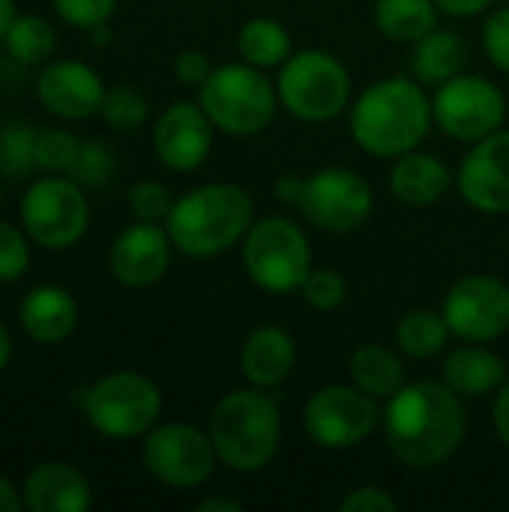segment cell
<instances>
[{"label": "cell", "instance_id": "obj_1", "mask_svg": "<svg viewBox=\"0 0 509 512\" xmlns=\"http://www.w3.org/2000/svg\"><path fill=\"white\" fill-rule=\"evenodd\" d=\"M390 453L411 471L444 465L465 441L468 417L462 396L444 381H411L387 399L381 414Z\"/></svg>", "mask_w": 509, "mask_h": 512}, {"label": "cell", "instance_id": "obj_2", "mask_svg": "<svg viewBox=\"0 0 509 512\" xmlns=\"http://www.w3.org/2000/svg\"><path fill=\"white\" fill-rule=\"evenodd\" d=\"M354 141L378 159H399L423 144L435 117L432 99L417 78L390 75L369 84L351 105Z\"/></svg>", "mask_w": 509, "mask_h": 512}, {"label": "cell", "instance_id": "obj_3", "mask_svg": "<svg viewBox=\"0 0 509 512\" xmlns=\"http://www.w3.org/2000/svg\"><path fill=\"white\" fill-rule=\"evenodd\" d=\"M255 222L252 195L237 183H204L174 198L165 231L192 261H210L240 246Z\"/></svg>", "mask_w": 509, "mask_h": 512}, {"label": "cell", "instance_id": "obj_4", "mask_svg": "<svg viewBox=\"0 0 509 512\" xmlns=\"http://www.w3.org/2000/svg\"><path fill=\"white\" fill-rule=\"evenodd\" d=\"M207 432L222 465L237 474H258L279 453L282 414L267 390H231L213 405Z\"/></svg>", "mask_w": 509, "mask_h": 512}, {"label": "cell", "instance_id": "obj_5", "mask_svg": "<svg viewBox=\"0 0 509 512\" xmlns=\"http://www.w3.org/2000/svg\"><path fill=\"white\" fill-rule=\"evenodd\" d=\"M276 195L327 234H354L375 210L372 186L354 168H321L309 177L285 174L276 183Z\"/></svg>", "mask_w": 509, "mask_h": 512}, {"label": "cell", "instance_id": "obj_6", "mask_svg": "<svg viewBox=\"0 0 509 512\" xmlns=\"http://www.w3.org/2000/svg\"><path fill=\"white\" fill-rule=\"evenodd\" d=\"M198 102L219 132L249 138L273 123L279 93L264 69L243 60L213 66L210 78L198 87Z\"/></svg>", "mask_w": 509, "mask_h": 512}, {"label": "cell", "instance_id": "obj_7", "mask_svg": "<svg viewBox=\"0 0 509 512\" xmlns=\"http://www.w3.org/2000/svg\"><path fill=\"white\" fill-rule=\"evenodd\" d=\"M81 411L93 432L111 441L144 438L162 417L159 387L132 369L108 372L81 396Z\"/></svg>", "mask_w": 509, "mask_h": 512}, {"label": "cell", "instance_id": "obj_8", "mask_svg": "<svg viewBox=\"0 0 509 512\" xmlns=\"http://www.w3.org/2000/svg\"><path fill=\"white\" fill-rule=\"evenodd\" d=\"M279 105L303 123L336 120L351 102V75L345 63L321 48L291 54L276 78Z\"/></svg>", "mask_w": 509, "mask_h": 512}, {"label": "cell", "instance_id": "obj_9", "mask_svg": "<svg viewBox=\"0 0 509 512\" xmlns=\"http://www.w3.org/2000/svg\"><path fill=\"white\" fill-rule=\"evenodd\" d=\"M18 219L33 246L48 252L72 249L90 228L87 189L69 174L39 177L21 195Z\"/></svg>", "mask_w": 509, "mask_h": 512}, {"label": "cell", "instance_id": "obj_10", "mask_svg": "<svg viewBox=\"0 0 509 512\" xmlns=\"http://www.w3.org/2000/svg\"><path fill=\"white\" fill-rule=\"evenodd\" d=\"M243 270L255 288L267 294L300 291L312 270V246L306 231L288 216H264L243 237Z\"/></svg>", "mask_w": 509, "mask_h": 512}, {"label": "cell", "instance_id": "obj_11", "mask_svg": "<svg viewBox=\"0 0 509 512\" xmlns=\"http://www.w3.org/2000/svg\"><path fill=\"white\" fill-rule=\"evenodd\" d=\"M141 462L147 474L168 489H198L204 486L219 462L210 432L192 423H156L141 444Z\"/></svg>", "mask_w": 509, "mask_h": 512}, {"label": "cell", "instance_id": "obj_12", "mask_svg": "<svg viewBox=\"0 0 509 512\" xmlns=\"http://www.w3.org/2000/svg\"><path fill=\"white\" fill-rule=\"evenodd\" d=\"M432 117L444 135L474 144V141L504 129L507 96L495 81L459 72L450 81L435 87Z\"/></svg>", "mask_w": 509, "mask_h": 512}, {"label": "cell", "instance_id": "obj_13", "mask_svg": "<svg viewBox=\"0 0 509 512\" xmlns=\"http://www.w3.org/2000/svg\"><path fill=\"white\" fill-rule=\"evenodd\" d=\"M381 423L378 399L357 384H327L303 408V429L324 450H351Z\"/></svg>", "mask_w": 509, "mask_h": 512}, {"label": "cell", "instance_id": "obj_14", "mask_svg": "<svg viewBox=\"0 0 509 512\" xmlns=\"http://www.w3.org/2000/svg\"><path fill=\"white\" fill-rule=\"evenodd\" d=\"M450 333L462 342H495L509 330V285L492 273L462 276L444 297Z\"/></svg>", "mask_w": 509, "mask_h": 512}, {"label": "cell", "instance_id": "obj_15", "mask_svg": "<svg viewBox=\"0 0 509 512\" xmlns=\"http://www.w3.org/2000/svg\"><path fill=\"white\" fill-rule=\"evenodd\" d=\"M105 93H108V87H105L102 75L90 63L72 60V57L48 60L36 78L39 105L51 117L69 120V123H78V120L99 114Z\"/></svg>", "mask_w": 509, "mask_h": 512}, {"label": "cell", "instance_id": "obj_16", "mask_svg": "<svg viewBox=\"0 0 509 512\" xmlns=\"http://www.w3.org/2000/svg\"><path fill=\"white\" fill-rule=\"evenodd\" d=\"M456 183L468 207L489 216L509 213V129H498L471 144Z\"/></svg>", "mask_w": 509, "mask_h": 512}, {"label": "cell", "instance_id": "obj_17", "mask_svg": "<svg viewBox=\"0 0 509 512\" xmlns=\"http://www.w3.org/2000/svg\"><path fill=\"white\" fill-rule=\"evenodd\" d=\"M213 120L201 102H171L153 126V150L168 171L186 174L207 162L213 150Z\"/></svg>", "mask_w": 509, "mask_h": 512}, {"label": "cell", "instance_id": "obj_18", "mask_svg": "<svg viewBox=\"0 0 509 512\" xmlns=\"http://www.w3.org/2000/svg\"><path fill=\"white\" fill-rule=\"evenodd\" d=\"M171 252H174V243L165 225L135 219L129 228H123L114 237L108 249V270L114 282H120L123 288L141 291V288L156 285L168 273Z\"/></svg>", "mask_w": 509, "mask_h": 512}, {"label": "cell", "instance_id": "obj_19", "mask_svg": "<svg viewBox=\"0 0 509 512\" xmlns=\"http://www.w3.org/2000/svg\"><path fill=\"white\" fill-rule=\"evenodd\" d=\"M21 501L27 512H87L93 486L75 465L48 459L24 477Z\"/></svg>", "mask_w": 509, "mask_h": 512}, {"label": "cell", "instance_id": "obj_20", "mask_svg": "<svg viewBox=\"0 0 509 512\" xmlns=\"http://www.w3.org/2000/svg\"><path fill=\"white\" fill-rule=\"evenodd\" d=\"M78 300L60 285H36L18 303V327L36 345H63L78 327Z\"/></svg>", "mask_w": 509, "mask_h": 512}, {"label": "cell", "instance_id": "obj_21", "mask_svg": "<svg viewBox=\"0 0 509 512\" xmlns=\"http://www.w3.org/2000/svg\"><path fill=\"white\" fill-rule=\"evenodd\" d=\"M294 363H297L294 336L276 324L255 327L240 348V372L249 381V387L258 390H273L285 384L294 372Z\"/></svg>", "mask_w": 509, "mask_h": 512}, {"label": "cell", "instance_id": "obj_22", "mask_svg": "<svg viewBox=\"0 0 509 512\" xmlns=\"http://www.w3.org/2000/svg\"><path fill=\"white\" fill-rule=\"evenodd\" d=\"M453 186V171L432 153L411 150L396 159L390 171V192L399 204L426 210L435 207Z\"/></svg>", "mask_w": 509, "mask_h": 512}, {"label": "cell", "instance_id": "obj_23", "mask_svg": "<svg viewBox=\"0 0 509 512\" xmlns=\"http://www.w3.org/2000/svg\"><path fill=\"white\" fill-rule=\"evenodd\" d=\"M507 381V363L486 348V342H465L444 360V384L462 399H480L501 390Z\"/></svg>", "mask_w": 509, "mask_h": 512}, {"label": "cell", "instance_id": "obj_24", "mask_svg": "<svg viewBox=\"0 0 509 512\" xmlns=\"http://www.w3.org/2000/svg\"><path fill=\"white\" fill-rule=\"evenodd\" d=\"M465 60H468L465 39L456 30L435 27L423 39L414 42V51H411V75L423 87H438V84L450 81L453 75H459L462 66H465Z\"/></svg>", "mask_w": 509, "mask_h": 512}, {"label": "cell", "instance_id": "obj_25", "mask_svg": "<svg viewBox=\"0 0 509 512\" xmlns=\"http://www.w3.org/2000/svg\"><path fill=\"white\" fill-rule=\"evenodd\" d=\"M348 372H351V381L378 402H387L390 396H396L408 384L405 363L399 360V354L390 351L387 345H378V342L360 345L351 354Z\"/></svg>", "mask_w": 509, "mask_h": 512}, {"label": "cell", "instance_id": "obj_26", "mask_svg": "<svg viewBox=\"0 0 509 512\" xmlns=\"http://www.w3.org/2000/svg\"><path fill=\"white\" fill-rule=\"evenodd\" d=\"M435 0H375V24L393 42L414 45L429 30L438 27Z\"/></svg>", "mask_w": 509, "mask_h": 512}, {"label": "cell", "instance_id": "obj_27", "mask_svg": "<svg viewBox=\"0 0 509 512\" xmlns=\"http://www.w3.org/2000/svg\"><path fill=\"white\" fill-rule=\"evenodd\" d=\"M3 48L6 54L21 63V66H45L48 60H54L57 51V33L51 27L48 18L42 15H30V12H18L15 21L9 24L6 36H3Z\"/></svg>", "mask_w": 509, "mask_h": 512}, {"label": "cell", "instance_id": "obj_28", "mask_svg": "<svg viewBox=\"0 0 509 512\" xmlns=\"http://www.w3.org/2000/svg\"><path fill=\"white\" fill-rule=\"evenodd\" d=\"M450 339H453V333H450L444 312L414 309V312L402 315V321L396 324V345L411 360H432V357L444 354Z\"/></svg>", "mask_w": 509, "mask_h": 512}, {"label": "cell", "instance_id": "obj_29", "mask_svg": "<svg viewBox=\"0 0 509 512\" xmlns=\"http://www.w3.org/2000/svg\"><path fill=\"white\" fill-rule=\"evenodd\" d=\"M237 51L258 69H276L291 57V33L276 18H252L237 33Z\"/></svg>", "mask_w": 509, "mask_h": 512}, {"label": "cell", "instance_id": "obj_30", "mask_svg": "<svg viewBox=\"0 0 509 512\" xmlns=\"http://www.w3.org/2000/svg\"><path fill=\"white\" fill-rule=\"evenodd\" d=\"M36 138L39 129L24 120L0 126V174L24 180L36 171Z\"/></svg>", "mask_w": 509, "mask_h": 512}, {"label": "cell", "instance_id": "obj_31", "mask_svg": "<svg viewBox=\"0 0 509 512\" xmlns=\"http://www.w3.org/2000/svg\"><path fill=\"white\" fill-rule=\"evenodd\" d=\"M99 117L117 132H135L147 123L150 105L135 87H108Z\"/></svg>", "mask_w": 509, "mask_h": 512}, {"label": "cell", "instance_id": "obj_32", "mask_svg": "<svg viewBox=\"0 0 509 512\" xmlns=\"http://www.w3.org/2000/svg\"><path fill=\"white\" fill-rule=\"evenodd\" d=\"M81 138L69 129H42L36 138V168L45 174H72Z\"/></svg>", "mask_w": 509, "mask_h": 512}, {"label": "cell", "instance_id": "obj_33", "mask_svg": "<svg viewBox=\"0 0 509 512\" xmlns=\"http://www.w3.org/2000/svg\"><path fill=\"white\" fill-rule=\"evenodd\" d=\"M114 171H117V156L111 153V147L96 138H84L69 177H75L84 189H99L114 177Z\"/></svg>", "mask_w": 509, "mask_h": 512}, {"label": "cell", "instance_id": "obj_34", "mask_svg": "<svg viewBox=\"0 0 509 512\" xmlns=\"http://www.w3.org/2000/svg\"><path fill=\"white\" fill-rule=\"evenodd\" d=\"M300 294H303V303L315 312H333L345 303L348 297V282L330 270V267H312L306 282L300 285Z\"/></svg>", "mask_w": 509, "mask_h": 512}, {"label": "cell", "instance_id": "obj_35", "mask_svg": "<svg viewBox=\"0 0 509 512\" xmlns=\"http://www.w3.org/2000/svg\"><path fill=\"white\" fill-rule=\"evenodd\" d=\"M30 237L24 228L0 219V285L18 282L30 270Z\"/></svg>", "mask_w": 509, "mask_h": 512}, {"label": "cell", "instance_id": "obj_36", "mask_svg": "<svg viewBox=\"0 0 509 512\" xmlns=\"http://www.w3.org/2000/svg\"><path fill=\"white\" fill-rule=\"evenodd\" d=\"M126 201H129V213L138 222H156V225H165V219L174 207L168 186H162L159 180H138L129 189Z\"/></svg>", "mask_w": 509, "mask_h": 512}, {"label": "cell", "instance_id": "obj_37", "mask_svg": "<svg viewBox=\"0 0 509 512\" xmlns=\"http://www.w3.org/2000/svg\"><path fill=\"white\" fill-rule=\"evenodd\" d=\"M51 6L69 27L90 33L93 27L108 24L117 9V0H51Z\"/></svg>", "mask_w": 509, "mask_h": 512}, {"label": "cell", "instance_id": "obj_38", "mask_svg": "<svg viewBox=\"0 0 509 512\" xmlns=\"http://www.w3.org/2000/svg\"><path fill=\"white\" fill-rule=\"evenodd\" d=\"M483 48L489 60L509 75V6L495 9L483 27Z\"/></svg>", "mask_w": 509, "mask_h": 512}, {"label": "cell", "instance_id": "obj_39", "mask_svg": "<svg viewBox=\"0 0 509 512\" xmlns=\"http://www.w3.org/2000/svg\"><path fill=\"white\" fill-rule=\"evenodd\" d=\"M339 510L342 512H396L399 510V501L378 489V486H363V489H354L351 495H345L339 501Z\"/></svg>", "mask_w": 509, "mask_h": 512}, {"label": "cell", "instance_id": "obj_40", "mask_svg": "<svg viewBox=\"0 0 509 512\" xmlns=\"http://www.w3.org/2000/svg\"><path fill=\"white\" fill-rule=\"evenodd\" d=\"M213 72V63L204 51H195V48H186L174 57V75L180 84L186 87H201Z\"/></svg>", "mask_w": 509, "mask_h": 512}, {"label": "cell", "instance_id": "obj_41", "mask_svg": "<svg viewBox=\"0 0 509 512\" xmlns=\"http://www.w3.org/2000/svg\"><path fill=\"white\" fill-rule=\"evenodd\" d=\"M492 423L498 432V441L509 450V378L501 384V390L495 393V405H492Z\"/></svg>", "mask_w": 509, "mask_h": 512}, {"label": "cell", "instance_id": "obj_42", "mask_svg": "<svg viewBox=\"0 0 509 512\" xmlns=\"http://www.w3.org/2000/svg\"><path fill=\"white\" fill-rule=\"evenodd\" d=\"M438 9L444 15H453V18H474V15H483L486 9H492L498 0H435Z\"/></svg>", "mask_w": 509, "mask_h": 512}, {"label": "cell", "instance_id": "obj_43", "mask_svg": "<svg viewBox=\"0 0 509 512\" xmlns=\"http://www.w3.org/2000/svg\"><path fill=\"white\" fill-rule=\"evenodd\" d=\"M24 501H21V486H15L9 477L0 474V512H21Z\"/></svg>", "mask_w": 509, "mask_h": 512}, {"label": "cell", "instance_id": "obj_44", "mask_svg": "<svg viewBox=\"0 0 509 512\" xmlns=\"http://www.w3.org/2000/svg\"><path fill=\"white\" fill-rule=\"evenodd\" d=\"M12 354H15V345H12V333L9 327L0 321V372L12 363Z\"/></svg>", "mask_w": 509, "mask_h": 512}, {"label": "cell", "instance_id": "obj_45", "mask_svg": "<svg viewBox=\"0 0 509 512\" xmlns=\"http://www.w3.org/2000/svg\"><path fill=\"white\" fill-rule=\"evenodd\" d=\"M201 512H243V507L237 501H228V498H207L201 507Z\"/></svg>", "mask_w": 509, "mask_h": 512}, {"label": "cell", "instance_id": "obj_46", "mask_svg": "<svg viewBox=\"0 0 509 512\" xmlns=\"http://www.w3.org/2000/svg\"><path fill=\"white\" fill-rule=\"evenodd\" d=\"M15 15H18L15 0H0V42H3V36H6V30H9V24L15 21Z\"/></svg>", "mask_w": 509, "mask_h": 512}, {"label": "cell", "instance_id": "obj_47", "mask_svg": "<svg viewBox=\"0 0 509 512\" xmlns=\"http://www.w3.org/2000/svg\"><path fill=\"white\" fill-rule=\"evenodd\" d=\"M90 33H93V42H96V45H105V42L111 39V36H108V27H105V24H102V27H93Z\"/></svg>", "mask_w": 509, "mask_h": 512}, {"label": "cell", "instance_id": "obj_48", "mask_svg": "<svg viewBox=\"0 0 509 512\" xmlns=\"http://www.w3.org/2000/svg\"><path fill=\"white\" fill-rule=\"evenodd\" d=\"M3 177V174H0ZM0 201H3V180H0Z\"/></svg>", "mask_w": 509, "mask_h": 512}]
</instances>
